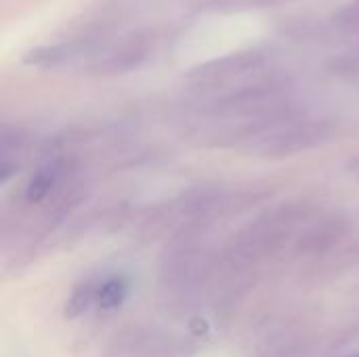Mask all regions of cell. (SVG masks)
<instances>
[{
	"label": "cell",
	"instance_id": "7a4b0ae2",
	"mask_svg": "<svg viewBox=\"0 0 359 357\" xmlns=\"http://www.w3.org/2000/svg\"><path fill=\"white\" fill-rule=\"evenodd\" d=\"M59 173H61L59 164H55V162L42 166L40 170H36V175L32 177V181L27 185V200L29 202H40L53 189V185L57 183Z\"/></svg>",
	"mask_w": 359,
	"mask_h": 357
},
{
	"label": "cell",
	"instance_id": "277c9868",
	"mask_svg": "<svg viewBox=\"0 0 359 357\" xmlns=\"http://www.w3.org/2000/svg\"><path fill=\"white\" fill-rule=\"evenodd\" d=\"M95 297H97V288H90L88 284H86V286H80V288L72 295V299L67 301L65 316H69V318L78 316L82 309L88 307L90 301H95Z\"/></svg>",
	"mask_w": 359,
	"mask_h": 357
},
{
	"label": "cell",
	"instance_id": "6da1fadb",
	"mask_svg": "<svg viewBox=\"0 0 359 357\" xmlns=\"http://www.w3.org/2000/svg\"><path fill=\"white\" fill-rule=\"evenodd\" d=\"M126 295H128V282L124 278L114 276L97 286L95 301L101 309H118L126 301Z\"/></svg>",
	"mask_w": 359,
	"mask_h": 357
},
{
	"label": "cell",
	"instance_id": "3957f363",
	"mask_svg": "<svg viewBox=\"0 0 359 357\" xmlns=\"http://www.w3.org/2000/svg\"><path fill=\"white\" fill-rule=\"evenodd\" d=\"M337 27L349 36L351 40H355L359 53V0H353L351 4H347L345 8H341V13L334 17Z\"/></svg>",
	"mask_w": 359,
	"mask_h": 357
}]
</instances>
